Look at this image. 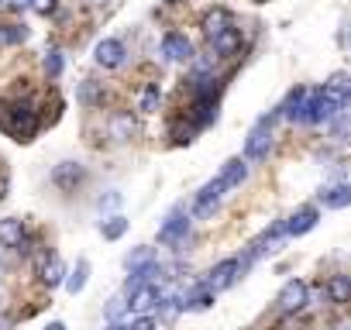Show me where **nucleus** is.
<instances>
[{
	"label": "nucleus",
	"mask_w": 351,
	"mask_h": 330,
	"mask_svg": "<svg viewBox=\"0 0 351 330\" xmlns=\"http://www.w3.org/2000/svg\"><path fill=\"white\" fill-rule=\"evenodd\" d=\"M317 220H320L317 207H300L289 220H282V227H286V234H289V238H300V234L313 231V227H317Z\"/></svg>",
	"instance_id": "10"
},
{
	"label": "nucleus",
	"mask_w": 351,
	"mask_h": 330,
	"mask_svg": "<svg viewBox=\"0 0 351 330\" xmlns=\"http://www.w3.org/2000/svg\"><path fill=\"white\" fill-rule=\"evenodd\" d=\"M56 8H59V0H32V11H35V14H42V18L56 14Z\"/></svg>",
	"instance_id": "32"
},
{
	"label": "nucleus",
	"mask_w": 351,
	"mask_h": 330,
	"mask_svg": "<svg viewBox=\"0 0 351 330\" xmlns=\"http://www.w3.org/2000/svg\"><path fill=\"white\" fill-rule=\"evenodd\" d=\"M0 248H25V224L18 217L0 220Z\"/></svg>",
	"instance_id": "13"
},
{
	"label": "nucleus",
	"mask_w": 351,
	"mask_h": 330,
	"mask_svg": "<svg viewBox=\"0 0 351 330\" xmlns=\"http://www.w3.org/2000/svg\"><path fill=\"white\" fill-rule=\"evenodd\" d=\"M324 203H327V207H334V210H344V207H351V186H348V183H337V186H330V190L324 193Z\"/></svg>",
	"instance_id": "22"
},
{
	"label": "nucleus",
	"mask_w": 351,
	"mask_h": 330,
	"mask_svg": "<svg viewBox=\"0 0 351 330\" xmlns=\"http://www.w3.org/2000/svg\"><path fill=\"white\" fill-rule=\"evenodd\" d=\"M155 262V248H148V244H141V248H131L128 251V258H124V265H128V272H138V268H148Z\"/></svg>",
	"instance_id": "20"
},
{
	"label": "nucleus",
	"mask_w": 351,
	"mask_h": 330,
	"mask_svg": "<svg viewBox=\"0 0 351 330\" xmlns=\"http://www.w3.org/2000/svg\"><path fill=\"white\" fill-rule=\"evenodd\" d=\"M93 4H110V0H93Z\"/></svg>",
	"instance_id": "39"
},
{
	"label": "nucleus",
	"mask_w": 351,
	"mask_h": 330,
	"mask_svg": "<svg viewBox=\"0 0 351 330\" xmlns=\"http://www.w3.org/2000/svg\"><path fill=\"white\" fill-rule=\"evenodd\" d=\"M334 134L337 138H351V114H337V120H334Z\"/></svg>",
	"instance_id": "31"
},
{
	"label": "nucleus",
	"mask_w": 351,
	"mask_h": 330,
	"mask_svg": "<svg viewBox=\"0 0 351 330\" xmlns=\"http://www.w3.org/2000/svg\"><path fill=\"white\" fill-rule=\"evenodd\" d=\"M124 42H117V38H104V42H97V49H93V59H97V66H104V69H117V66H124Z\"/></svg>",
	"instance_id": "8"
},
{
	"label": "nucleus",
	"mask_w": 351,
	"mask_h": 330,
	"mask_svg": "<svg viewBox=\"0 0 351 330\" xmlns=\"http://www.w3.org/2000/svg\"><path fill=\"white\" fill-rule=\"evenodd\" d=\"M0 124H4L18 141H32L35 131H38V117H35V110H32L28 103H14V107H11V117H4Z\"/></svg>",
	"instance_id": "1"
},
{
	"label": "nucleus",
	"mask_w": 351,
	"mask_h": 330,
	"mask_svg": "<svg viewBox=\"0 0 351 330\" xmlns=\"http://www.w3.org/2000/svg\"><path fill=\"white\" fill-rule=\"evenodd\" d=\"M221 179H224V186L228 190H234V186H241L245 179H248V162L245 158H231L224 169H221Z\"/></svg>",
	"instance_id": "16"
},
{
	"label": "nucleus",
	"mask_w": 351,
	"mask_h": 330,
	"mask_svg": "<svg viewBox=\"0 0 351 330\" xmlns=\"http://www.w3.org/2000/svg\"><path fill=\"white\" fill-rule=\"evenodd\" d=\"M258 4H265V0H258Z\"/></svg>",
	"instance_id": "41"
},
{
	"label": "nucleus",
	"mask_w": 351,
	"mask_h": 330,
	"mask_svg": "<svg viewBox=\"0 0 351 330\" xmlns=\"http://www.w3.org/2000/svg\"><path fill=\"white\" fill-rule=\"evenodd\" d=\"M107 330H128V327H124V323L117 320V323H107Z\"/></svg>",
	"instance_id": "37"
},
{
	"label": "nucleus",
	"mask_w": 351,
	"mask_h": 330,
	"mask_svg": "<svg viewBox=\"0 0 351 330\" xmlns=\"http://www.w3.org/2000/svg\"><path fill=\"white\" fill-rule=\"evenodd\" d=\"M241 272H245V268H241V258H224V262H217V265H214V268L207 272L204 285H207L210 292H221V289L234 285Z\"/></svg>",
	"instance_id": "2"
},
{
	"label": "nucleus",
	"mask_w": 351,
	"mask_h": 330,
	"mask_svg": "<svg viewBox=\"0 0 351 330\" xmlns=\"http://www.w3.org/2000/svg\"><path fill=\"white\" fill-rule=\"evenodd\" d=\"M25 38H28V28H25V25H4V28H0V42L18 45V42H25Z\"/></svg>",
	"instance_id": "29"
},
{
	"label": "nucleus",
	"mask_w": 351,
	"mask_h": 330,
	"mask_svg": "<svg viewBox=\"0 0 351 330\" xmlns=\"http://www.w3.org/2000/svg\"><path fill=\"white\" fill-rule=\"evenodd\" d=\"M80 103H83V107H100V103H104V90H100L93 79H83V83H80Z\"/></svg>",
	"instance_id": "25"
},
{
	"label": "nucleus",
	"mask_w": 351,
	"mask_h": 330,
	"mask_svg": "<svg viewBox=\"0 0 351 330\" xmlns=\"http://www.w3.org/2000/svg\"><path fill=\"white\" fill-rule=\"evenodd\" d=\"M38 275H42V282H45L49 289L62 285V282H66V265H62V258H59V255H42Z\"/></svg>",
	"instance_id": "12"
},
{
	"label": "nucleus",
	"mask_w": 351,
	"mask_h": 330,
	"mask_svg": "<svg viewBox=\"0 0 351 330\" xmlns=\"http://www.w3.org/2000/svg\"><path fill=\"white\" fill-rule=\"evenodd\" d=\"M104 313H107V320H110V323H117V320L128 313V299H124V292H121V296H110V299H107V306H104Z\"/></svg>",
	"instance_id": "27"
},
{
	"label": "nucleus",
	"mask_w": 351,
	"mask_h": 330,
	"mask_svg": "<svg viewBox=\"0 0 351 330\" xmlns=\"http://www.w3.org/2000/svg\"><path fill=\"white\" fill-rule=\"evenodd\" d=\"M310 303V285L303 282V279H289L282 289H279V299H276V306L289 316V313H300L303 306Z\"/></svg>",
	"instance_id": "3"
},
{
	"label": "nucleus",
	"mask_w": 351,
	"mask_h": 330,
	"mask_svg": "<svg viewBox=\"0 0 351 330\" xmlns=\"http://www.w3.org/2000/svg\"><path fill=\"white\" fill-rule=\"evenodd\" d=\"M83 179H86V169H83L80 162H59L56 169H52V183L59 190H76Z\"/></svg>",
	"instance_id": "9"
},
{
	"label": "nucleus",
	"mask_w": 351,
	"mask_h": 330,
	"mask_svg": "<svg viewBox=\"0 0 351 330\" xmlns=\"http://www.w3.org/2000/svg\"><path fill=\"white\" fill-rule=\"evenodd\" d=\"M334 330H351V320H341V323H334Z\"/></svg>",
	"instance_id": "36"
},
{
	"label": "nucleus",
	"mask_w": 351,
	"mask_h": 330,
	"mask_svg": "<svg viewBox=\"0 0 351 330\" xmlns=\"http://www.w3.org/2000/svg\"><path fill=\"white\" fill-rule=\"evenodd\" d=\"M158 103H162L158 86H145V93H141V100H138V110H141V114H155Z\"/></svg>",
	"instance_id": "26"
},
{
	"label": "nucleus",
	"mask_w": 351,
	"mask_h": 330,
	"mask_svg": "<svg viewBox=\"0 0 351 330\" xmlns=\"http://www.w3.org/2000/svg\"><path fill=\"white\" fill-rule=\"evenodd\" d=\"M306 86H296V90H289V97L282 100V107H279V114L286 117V120H300V110H303V100H306Z\"/></svg>",
	"instance_id": "17"
},
{
	"label": "nucleus",
	"mask_w": 351,
	"mask_h": 330,
	"mask_svg": "<svg viewBox=\"0 0 351 330\" xmlns=\"http://www.w3.org/2000/svg\"><path fill=\"white\" fill-rule=\"evenodd\" d=\"M200 28H204V35H207V38H217L224 28H231V14H228L224 8H210V11L204 14Z\"/></svg>",
	"instance_id": "15"
},
{
	"label": "nucleus",
	"mask_w": 351,
	"mask_h": 330,
	"mask_svg": "<svg viewBox=\"0 0 351 330\" xmlns=\"http://www.w3.org/2000/svg\"><path fill=\"white\" fill-rule=\"evenodd\" d=\"M110 134H114L117 141H128V138L134 134V117H131V114H114V117H110Z\"/></svg>",
	"instance_id": "23"
},
{
	"label": "nucleus",
	"mask_w": 351,
	"mask_h": 330,
	"mask_svg": "<svg viewBox=\"0 0 351 330\" xmlns=\"http://www.w3.org/2000/svg\"><path fill=\"white\" fill-rule=\"evenodd\" d=\"M224 193H228V186H224V179L217 176V179H210L200 193H197V200H193V217H210L214 210H217V203L224 200Z\"/></svg>",
	"instance_id": "4"
},
{
	"label": "nucleus",
	"mask_w": 351,
	"mask_h": 330,
	"mask_svg": "<svg viewBox=\"0 0 351 330\" xmlns=\"http://www.w3.org/2000/svg\"><path fill=\"white\" fill-rule=\"evenodd\" d=\"M45 330H66V323H62V320H52V323H49Z\"/></svg>",
	"instance_id": "35"
},
{
	"label": "nucleus",
	"mask_w": 351,
	"mask_h": 330,
	"mask_svg": "<svg viewBox=\"0 0 351 330\" xmlns=\"http://www.w3.org/2000/svg\"><path fill=\"white\" fill-rule=\"evenodd\" d=\"M327 299L330 303H351V275H334L327 282Z\"/></svg>",
	"instance_id": "19"
},
{
	"label": "nucleus",
	"mask_w": 351,
	"mask_h": 330,
	"mask_svg": "<svg viewBox=\"0 0 351 330\" xmlns=\"http://www.w3.org/2000/svg\"><path fill=\"white\" fill-rule=\"evenodd\" d=\"M100 234H104L107 241H117V238H124V234H128V217H121V214L107 217V220L100 224Z\"/></svg>",
	"instance_id": "24"
},
{
	"label": "nucleus",
	"mask_w": 351,
	"mask_h": 330,
	"mask_svg": "<svg viewBox=\"0 0 351 330\" xmlns=\"http://www.w3.org/2000/svg\"><path fill=\"white\" fill-rule=\"evenodd\" d=\"M8 4H11L14 11H28V8H32V0H8Z\"/></svg>",
	"instance_id": "34"
},
{
	"label": "nucleus",
	"mask_w": 351,
	"mask_h": 330,
	"mask_svg": "<svg viewBox=\"0 0 351 330\" xmlns=\"http://www.w3.org/2000/svg\"><path fill=\"white\" fill-rule=\"evenodd\" d=\"M62 69H66V59H62V52H59V49H49V52H45V73L56 79V76H62Z\"/></svg>",
	"instance_id": "28"
},
{
	"label": "nucleus",
	"mask_w": 351,
	"mask_h": 330,
	"mask_svg": "<svg viewBox=\"0 0 351 330\" xmlns=\"http://www.w3.org/2000/svg\"><path fill=\"white\" fill-rule=\"evenodd\" d=\"M158 296H162V292L148 282V285H141V289L128 299V309H131V313H138V316H152V313L158 309Z\"/></svg>",
	"instance_id": "11"
},
{
	"label": "nucleus",
	"mask_w": 351,
	"mask_h": 330,
	"mask_svg": "<svg viewBox=\"0 0 351 330\" xmlns=\"http://www.w3.org/2000/svg\"><path fill=\"white\" fill-rule=\"evenodd\" d=\"M210 49H214V55H217V59L234 55V52L241 49V31H238V28H224L217 38H210Z\"/></svg>",
	"instance_id": "14"
},
{
	"label": "nucleus",
	"mask_w": 351,
	"mask_h": 330,
	"mask_svg": "<svg viewBox=\"0 0 351 330\" xmlns=\"http://www.w3.org/2000/svg\"><path fill=\"white\" fill-rule=\"evenodd\" d=\"M128 330H155V320H152V316H138Z\"/></svg>",
	"instance_id": "33"
},
{
	"label": "nucleus",
	"mask_w": 351,
	"mask_h": 330,
	"mask_svg": "<svg viewBox=\"0 0 351 330\" xmlns=\"http://www.w3.org/2000/svg\"><path fill=\"white\" fill-rule=\"evenodd\" d=\"M162 55L169 62H190L193 59V42L186 35H180V31H169L162 38Z\"/></svg>",
	"instance_id": "7"
},
{
	"label": "nucleus",
	"mask_w": 351,
	"mask_h": 330,
	"mask_svg": "<svg viewBox=\"0 0 351 330\" xmlns=\"http://www.w3.org/2000/svg\"><path fill=\"white\" fill-rule=\"evenodd\" d=\"M186 234H190V217H186L183 210H172V214L165 217V224L158 227V241H162V244H180Z\"/></svg>",
	"instance_id": "6"
},
{
	"label": "nucleus",
	"mask_w": 351,
	"mask_h": 330,
	"mask_svg": "<svg viewBox=\"0 0 351 330\" xmlns=\"http://www.w3.org/2000/svg\"><path fill=\"white\" fill-rule=\"evenodd\" d=\"M86 275H90V262H86V258H80V262H76V268H73V275H66V289H69V296H80V292H83Z\"/></svg>",
	"instance_id": "21"
},
{
	"label": "nucleus",
	"mask_w": 351,
	"mask_h": 330,
	"mask_svg": "<svg viewBox=\"0 0 351 330\" xmlns=\"http://www.w3.org/2000/svg\"><path fill=\"white\" fill-rule=\"evenodd\" d=\"M121 203H124V196L121 193H107V196H100V214H110V210H121Z\"/></svg>",
	"instance_id": "30"
},
{
	"label": "nucleus",
	"mask_w": 351,
	"mask_h": 330,
	"mask_svg": "<svg viewBox=\"0 0 351 330\" xmlns=\"http://www.w3.org/2000/svg\"><path fill=\"white\" fill-rule=\"evenodd\" d=\"M169 4H180V0H169Z\"/></svg>",
	"instance_id": "40"
},
{
	"label": "nucleus",
	"mask_w": 351,
	"mask_h": 330,
	"mask_svg": "<svg viewBox=\"0 0 351 330\" xmlns=\"http://www.w3.org/2000/svg\"><path fill=\"white\" fill-rule=\"evenodd\" d=\"M183 306H186V309H193V313L210 309V306H214V292H210L207 285H197L193 292H186V296H183Z\"/></svg>",
	"instance_id": "18"
},
{
	"label": "nucleus",
	"mask_w": 351,
	"mask_h": 330,
	"mask_svg": "<svg viewBox=\"0 0 351 330\" xmlns=\"http://www.w3.org/2000/svg\"><path fill=\"white\" fill-rule=\"evenodd\" d=\"M272 144H276L272 127L255 124V131H252V134H248V141H245V162H265V158H269V151H272Z\"/></svg>",
	"instance_id": "5"
},
{
	"label": "nucleus",
	"mask_w": 351,
	"mask_h": 330,
	"mask_svg": "<svg viewBox=\"0 0 351 330\" xmlns=\"http://www.w3.org/2000/svg\"><path fill=\"white\" fill-rule=\"evenodd\" d=\"M344 107H351V83H348V100H344Z\"/></svg>",
	"instance_id": "38"
}]
</instances>
